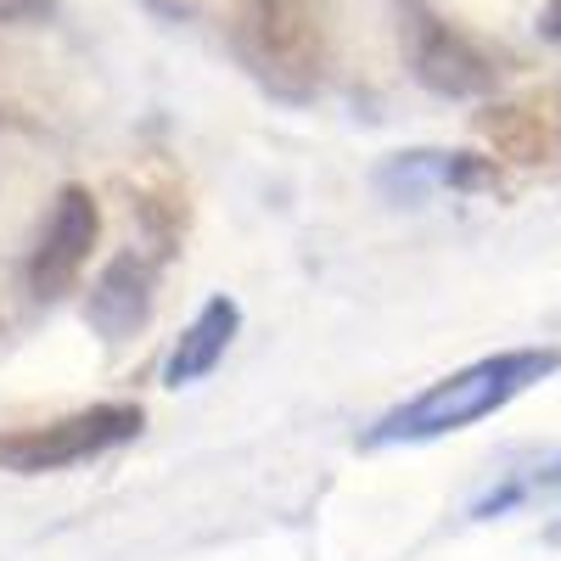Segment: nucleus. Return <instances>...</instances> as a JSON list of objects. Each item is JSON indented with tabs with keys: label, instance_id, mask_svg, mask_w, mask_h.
Wrapping results in <instances>:
<instances>
[{
	"label": "nucleus",
	"instance_id": "1",
	"mask_svg": "<svg viewBox=\"0 0 561 561\" xmlns=\"http://www.w3.org/2000/svg\"><path fill=\"white\" fill-rule=\"evenodd\" d=\"M556 354L550 348H511V354H489L478 365L455 370V377L433 382L427 393H415L410 404L388 410L377 427L365 433V444H427L444 433H460L472 421L505 410L511 399H523L534 382L556 377Z\"/></svg>",
	"mask_w": 561,
	"mask_h": 561
},
{
	"label": "nucleus",
	"instance_id": "2",
	"mask_svg": "<svg viewBox=\"0 0 561 561\" xmlns=\"http://www.w3.org/2000/svg\"><path fill=\"white\" fill-rule=\"evenodd\" d=\"M237 51L280 102H309L332 62V0H237Z\"/></svg>",
	"mask_w": 561,
	"mask_h": 561
},
{
	"label": "nucleus",
	"instance_id": "3",
	"mask_svg": "<svg viewBox=\"0 0 561 561\" xmlns=\"http://www.w3.org/2000/svg\"><path fill=\"white\" fill-rule=\"evenodd\" d=\"M135 433H140V404H90L62 421H45V427L0 433V466L18 478L68 472L79 460H96V455L129 444Z\"/></svg>",
	"mask_w": 561,
	"mask_h": 561
},
{
	"label": "nucleus",
	"instance_id": "4",
	"mask_svg": "<svg viewBox=\"0 0 561 561\" xmlns=\"http://www.w3.org/2000/svg\"><path fill=\"white\" fill-rule=\"evenodd\" d=\"M96 237H102V208H96V197H90L84 185H68V192L57 197V208H51V219H45V237H39L34 259H28V287H34V298H62L73 280L84 275Z\"/></svg>",
	"mask_w": 561,
	"mask_h": 561
},
{
	"label": "nucleus",
	"instance_id": "5",
	"mask_svg": "<svg viewBox=\"0 0 561 561\" xmlns=\"http://www.w3.org/2000/svg\"><path fill=\"white\" fill-rule=\"evenodd\" d=\"M415 79L438 90V96H483L494 84V62L449 23L421 18L415 23Z\"/></svg>",
	"mask_w": 561,
	"mask_h": 561
},
{
	"label": "nucleus",
	"instance_id": "6",
	"mask_svg": "<svg viewBox=\"0 0 561 561\" xmlns=\"http://www.w3.org/2000/svg\"><path fill=\"white\" fill-rule=\"evenodd\" d=\"M147 314H152V264L140 253H124L102 270L96 287H90L84 320L96 325L107 343H124L147 325Z\"/></svg>",
	"mask_w": 561,
	"mask_h": 561
},
{
	"label": "nucleus",
	"instance_id": "7",
	"mask_svg": "<svg viewBox=\"0 0 561 561\" xmlns=\"http://www.w3.org/2000/svg\"><path fill=\"white\" fill-rule=\"evenodd\" d=\"M237 325H242V309H237V304H230V298H208V304H203V314H197L192 325H185L180 348L169 354V365H163V382H169V388L203 382L208 370L225 359L230 337H237Z\"/></svg>",
	"mask_w": 561,
	"mask_h": 561
},
{
	"label": "nucleus",
	"instance_id": "8",
	"mask_svg": "<svg viewBox=\"0 0 561 561\" xmlns=\"http://www.w3.org/2000/svg\"><path fill=\"white\" fill-rule=\"evenodd\" d=\"M483 169L472 158H444V152H404L382 169V185L399 197H427V192H460V185H478Z\"/></svg>",
	"mask_w": 561,
	"mask_h": 561
},
{
	"label": "nucleus",
	"instance_id": "9",
	"mask_svg": "<svg viewBox=\"0 0 561 561\" xmlns=\"http://www.w3.org/2000/svg\"><path fill=\"white\" fill-rule=\"evenodd\" d=\"M39 18H51V0H0V28L39 23Z\"/></svg>",
	"mask_w": 561,
	"mask_h": 561
},
{
	"label": "nucleus",
	"instance_id": "10",
	"mask_svg": "<svg viewBox=\"0 0 561 561\" xmlns=\"http://www.w3.org/2000/svg\"><path fill=\"white\" fill-rule=\"evenodd\" d=\"M545 34L561 45V0H550V7H545Z\"/></svg>",
	"mask_w": 561,
	"mask_h": 561
},
{
	"label": "nucleus",
	"instance_id": "11",
	"mask_svg": "<svg viewBox=\"0 0 561 561\" xmlns=\"http://www.w3.org/2000/svg\"><path fill=\"white\" fill-rule=\"evenodd\" d=\"M158 12H169V18H180V12H192V0H152Z\"/></svg>",
	"mask_w": 561,
	"mask_h": 561
}]
</instances>
